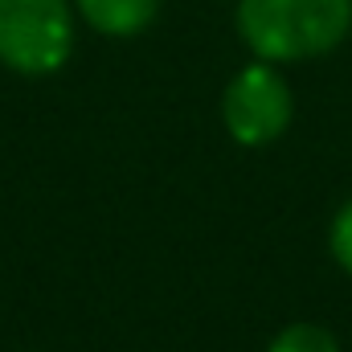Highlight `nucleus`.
Listing matches in <instances>:
<instances>
[{
	"label": "nucleus",
	"mask_w": 352,
	"mask_h": 352,
	"mask_svg": "<svg viewBox=\"0 0 352 352\" xmlns=\"http://www.w3.org/2000/svg\"><path fill=\"white\" fill-rule=\"evenodd\" d=\"M291 115H295V98H291L287 78L278 74V66L258 62V58L242 66L221 94V123L230 140L242 148L274 144L291 127Z\"/></svg>",
	"instance_id": "3"
},
{
	"label": "nucleus",
	"mask_w": 352,
	"mask_h": 352,
	"mask_svg": "<svg viewBox=\"0 0 352 352\" xmlns=\"http://www.w3.org/2000/svg\"><path fill=\"white\" fill-rule=\"evenodd\" d=\"M234 25L258 62H311L344 45L352 33V0H238Z\"/></svg>",
	"instance_id": "1"
},
{
	"label": "nucleus",
	"mask_w": 352,
	"mask_h": 352,
	"mask_svg": "<svg viewBox=\"0 0 352 352\" xmlns=\"http://www.w3.org/2000/svg\"><path fill=\"white\" fill-rule=\"evenodd\" d=\"M328 250H332V258L336 266L352 274V197L332 213V226H328Z\"/></svg>",
	"instance_id": "6"
},
{
	"label": "nucleus",
	"mask_w": 352,
	"mask_h": 352,
	"mask_svg": "<svg viewBox=\"0 0 352 352\" xmlns=\"http://www.w3.org/2000/svg\"><path fill=\"white\" fill-rule=\"evenodd\" d=\"M74 54L70 0H0V66L25 78L62 70Z\"/></svg>",
	"instance_id": "2"
},
{
	"label": "nucleus",
	"mask_w": 352,
	"mask_h": 352,
	"mask_svg": "<svg viewBox=\"0 0 352 352\" xmlns=\"http://www.w3.org/2000/svg\"><path fill=\"white\" fill-rule=\"evenodd\" d=\"M266 352H340V340L324 324H287Z\"/></svg>",
	"instance_id": "5"
},
{
	"label": "nucleus",
	"mask_w": 352,
	"mask_h": 352,
	"mask_svg": "<svg viewBox=\"0 0 352 352\" xmlns=\"http://www.w3.org/2000/svg\"><path fill=\"white\" fill-rule=\"evenodd\" d=\"M74 12L102 37H135L160 16V0H74Z\"/></svg>",
	"instance_id": "4"
}]
</instances>
